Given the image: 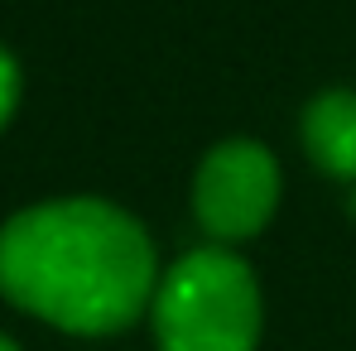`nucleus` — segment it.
<instances>
[{
    "label": "nucleus",
    "mask_w": 356,
    "mask_h": 351,
    "mask_svg": "<svg viewBox=\"0 0 356 351\" xmlns=\"http://www.w3.org/2000/svg\"><path fill=\"white\" fill-rule=\"evenodd\" d=\"M159 289L145 227L102 197H58L0 227V293L77 337L130 327Z\"/></svg>",
    "instance_id": "1"
},
{
    "label": "nucleus",
    "mask_w": 356,
    "mask_h": 351,
    "mask_svg": "<svg viewBox=\"0 0 356 351\" xmlns=\"http://www.w3.org/2000/svg\"><path fill=\"white\" fill-rule=\"evenodd\" d=\"M149 318L159 351H255L260 284L241 255L202 245L159 279Z\"/></svg>",
    "instance_id": "2"
},
{
    "label": "nucleus",
    "mask_w": 356,
    "mask_h": 351,
    "mask_svg": "<svg viewBox=\"0 0 356 351\" xmlns=\"http://www.w3.org/2000/svg\"><path fill=\"white\" fill-rule=\"evenodd\" d=\"M280 202V164L255 140H222L193 183V212L202 231L217 240L255 236Z\"/></svg>",
    "instance_id": "3"
},
{
    "label": "nucleus",
    "mask_w": 356,
    "mask_h": 351,
    "mask_svg": "<svg viewBox=\"0 0 356 351\" xmlns=\"http://www.w3.org/2000/svg\"><path fill=\"white\" fill-rule=\"evenodd\" d=\"M303 145L332 178L356 183V92H327L303 111Z\"/></svg>",
    "instance_id": "4"
},
{
    "label": "nucleus",
    "mask_w": 356,
    "mask_h": 351,
    "mask_svg": "<svg viewBox=\"0 0 356 351\" xmlns=\"http://www.w3.org/2000/svg\"><path fill=\"white\" fill-rule=\"evenodd\" d=\"M15 106H19V67L0 49V130H5V120L15 116Z\"/></svg>",
    "instance_id": "5"
},
{
    "label": "nucleus",
    "mask_w": 356,
    "mask_h": 351,
    "mask_svg": "<svg viewBox=\"0 0 356 351\" xmlns=\"http://www.w3.org/2000/svg\"><path fill=\"white\" fill-rule=\"evenodd\" d=\"M0 351H19V347H15V342H10V337H5V332H0Z\"/></svg>",
    "instance_id": "6"
}]
</instances>
